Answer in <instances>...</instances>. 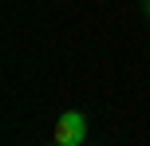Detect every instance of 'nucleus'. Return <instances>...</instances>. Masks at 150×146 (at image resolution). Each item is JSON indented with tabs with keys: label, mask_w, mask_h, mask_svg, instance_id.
I'll return each mask as SVG.
<instances>
[{
	"label": "nucleus",
	"mask_w": 150,
	"mask_h": 146,
	"mask_svg": "<svg viewBox=\"0 0 150 146\" xmlns=\"http://www.w3.org/2000/svg\"><path fill=\"white\" fill-rule=\"evenodd\" d=\"M146 12H150V4H146Z\"/></svg>",
	"instance_id": "2"
},
{
	"label": "nucleus",
	"mask_w": 150,
	"mask_h": 146,
	"mask_svg": "<svg viewBox=\"0 0 150 146\" xmlns=\"http://www.w3.org/2000/svg\"><path fill=\"white\" fill-rule=\"evenodd\" d=\"M87 142V118L79 111H63L55 118V146H83Z\"/></svg>",
	"instance_id": "1"
}]
</instances>
